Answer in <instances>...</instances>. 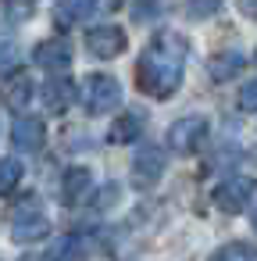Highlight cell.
I'll list each match as a JSON object with an SVG mask.
<instances>
[{"label":"cell","instance_id":"1","mask_svg":"<svg viewBox=\"0 0 257 261\" xmlns=\"http://www.w3.org/2000/svg\"><path fill=\"white\" fill-rule=\"evenodd\" d=\"M182 72H186V40L175 33H161L143 50L139 68H136V83L154 100H164L182 86Z\"/></svg>","mask_w":257,"mask_h":261},{"label":"cell","instance_id":"13","mask_svg":"<svg viewBox=\"0 0 257 261\" xmlns=\"http://www.w3.org/2000/svg\"><path fill=\"white\" fill-rule=\"evenodd\" d=\"M40 97H43V104H47L50 115H61V111L72 108V100H75V86H72L68 79H47V86H43Z\"/></svg>","mask_w":257,"mask_h":261},{"label":"cell","instance_id":"20","mask_svg":"<svg viewBox=\"0 0 257 261\" xmlns=\"http://www.w3.org/2000/svg\"><path fill=\"white\" fill-rule=\"evenodd\" d=\"M218 8H221V0H186V18L204 22V18L218 15Z\"/></svg>","mask_w":257,"mask_h":261},{"label":"cell","instance_id":"23","mask_svg":"<svg viewBox=\"0 0 257 261\" xmlns=\"http://www.w3.org/2000/svg\"><path fill=\"white\" fill-rule=\"evenodd\" d=\"M236 4H239V11H243L250 22H257V0H236Z\"/></svg>","mask_w":257,"mask_h":261},{"label":"cell","instance_id":"22","mask_svg":"<svg viewBox=\"0 0 257 261\" xmlns=\"http://www.w3.org/2000/svg\"><path fill=\"white\" fill-rule=\"evenodd\" d=\"M239 108H243V111H257V79H250V83L239 90Z\"/></svg>","mask_w":257,"mask_h":261},{"label":"cell","instance_id":"5","mask_svg":"<svg viewBox=\"0 0 257 261\" xmlns=\"http://www.w3.org/2000/svg\"><path fill=\"white\" fill-rule=\"evenodd\" d=\"M11 236H15L18 243H36V240L50 236V218L40 211L36 200H29V204H22V207L15 211V218H11Z\"/></svg>","mask_w":257,"mask_h":261},{"label":"cell","instance_id":"2","mask_svg":"<svg viewBox=\"0 0 257 261\" xmlns=\"http://www.w3.org/2000/svg\"><path fill=\"white\" fill-rule=\"evenodd\" d=\"M82 104H86L90 115H107V111H115V108L122 104V86H118V79H111V75H104V72L86 75V83H82Z\"/></svg>","mask_w":257,"mask_h":261},{"label":"cell","instance_id":"14","mask_svg":"<svg viewBox=\"0 0 257 261\" xmlns=\"http://www.w3.org/2000/svg\"><path fill=\"white\" fill-rule=\"evenodd\" d=\"M243 65H246V58H243L239 50H225V54H214V58H211L207 72H211L214 83H229V79H236V75L243 72Z\"/></svg>","mask_w":257,"mask_h":261},{"label":"cell","instance_id":"8","mask_svg":"<svg viewBox=\"0 0 257 261\" xmlns=\"http://www.w3.org/2000/svg\"><path fill=\"white\" fill-rule=\"evenodd\" d=\"M33 65H40L43 72H61V68H68L72 65V47L65 43V40H43L36 50H33Z\"/></svg>","mask_w":257,"mask_h":261},{"label":"cell","instance_id":"21","mask_svg":"<svg viewBox=\"0 0 257 261\" xmlns=\"http://www.w3.org/2000/svg\"><path fill=\"white\" fill-rule=\"evenodd\" d=\"M18 65H22V54H18V47L4 43V47H0V75H11V72H18Z\"/></svg>","mask_w":257,"mask_h":261},{"label":"cell","instance_id":"9","mask_svg":"<svg viewBox=\"0 0 257 261\" xmlns=\"http://www.w3.org/2000/svg\"><path fill=\"white\" fill-rule=\"evenodd\" d=\"M161 172H164V154H161L157 147H143V150H136V158H132V175H136L139 186L157 182Z\"/></svg>","mask_w":257,"mask_h":261},{"label":"cell","instance_id":"11","mask_svg":"<svg viewBox=\"0 0 257 261\" xmlns=\"http://www.w3.org/2000/svg\"><path fill=\"white\" fill-rule=\"evenodd\" d=\"M11 140H15L18 150H29V154H33V150L43 147V140H47V125H43L40 118H33V115H22V118L15 122Z\"/></svg>","mask_w":257,"mask_h":261},{"label":"cell","instance_id":"15","mask_svg":"<svg viewBox=\"0 0 257 261\" xmlns=\"http://www.w3.org/2000/svg\"><path fill=\"white\" fill-rule=\"evenodd\" d=\"M33 97H36V86H33L29 75H18V79H11V83L4 86V104H8L11 111H25Z\"/></svg>","mask_w":257,"mask_h":261},{"label":"cell","instance_id":"7","mask_svg":"<svg viewBox=\"0 0 257 261\" xmlns=\"http://www.w3.org/2000/svg\"><path fill=\"white\" fill-rule=\"evenodd\" d=\"M111 250H115V243L107 232H72L58 254L61 257H86V254H111Z\"/></svg>","mask_w":257,"mask_h":261},{"label":"cell","instance_id":"3","mask_svg":"<svg viewBox=\"0 0 257 261\" xmlns=\"http://www.w3.org/2000/svg\"><path fill=\"white\" fill-rule=\"evenodd\" d=\"M253 190H257V179H250V175H229V179H221V182L214 186L211 200H214V207H221L225 215H239V211L253 200Z\"/></svg>","mask_w":257,"mask_h":261},{"label":"cell","instance_id":"10","mask_svg":"<svg viewBox=\"0 0 257 261\" xmlns=\"http://www.w3.org/2000/svg\"><path fill=\"white\" fill-rule=\"evenodd\" d=\"M90 190H93V175L86 168H68L65 172V179H61V200H65V207H79L90 197Z\"/></svg>","mask_w":257,"mask_h":261},{"label":"cell","instance_id":"17","mask_svg":"<svg viewBox=\"0 0 257 261\" xmlns=\"http://www.w3.org/2000/svg\"><path fill=\"white\" fill-rule=\"evenodd\" d=\"M139 133H143V118L129 111V115H122V118L111 125V143H132Z\"/></svg>","mask_w":257,"mask_h":261},{"label":"cell","instance_id":"6","mask_svg":"<svg viewBox=\"0 0 257 261\" xmlns=\"http://www.w3.org/2000/svg\"><path fill=\"white\" fill-rule=\"evenodd\" d=\"M125 47H129V36H125L118 25H93V29L86 33V50L97 54V58H104V61L125 54Z\"/></svg>","mask_w":257,"mask_h":261},{"label":"cell","instance_id":"19","mask_svg":"<svg viewBox=\"0 0 257 261\" xmlns=\"http://www.w3.org/2000/svg\"><path fill=\"white\" fill-rule=\"evenodd\" d=\"M22 182V161L18 158H0V197L11 193Z\"/></svg>","mask_w":257,"mask_h":261},{"label":"cell","instance_id":"12","mask_svg":"<svg viewBox=\"0 0 257 261\" xmlns=\"http://www.w3.org/2000/svg\"><path fill=\"white\" fill-rule=\"evenodd\" d=\"M104 4H107V0H61L58 11H54V18L61 25H79V22L93 18L97 11H104Z\"/></svg>","mask_w":257,"mask_h":261},{"label":"cell","instance_id":"24","mask_svg":"<svg viewBox=\"0 0 257 261\" xmlns=\"http://www.w3.org/2000/svg\"><path fill=\"white\" fill-rule=\"evenodd\" d=\"M253 232H257V211H253Z\"/></svg>","mask_w":257,"mask_h":261},{"label":"cell","instance_id":"18","mask_svg":"<svg viewBox=\"0 0 257 261\" xmlns=\"http://www.w3.org/2000/svg\"><path fill=\"white\" fill-rule=\"evenodd\" d=\"M218 261H257V243H246V240H232L225 247L214 250Z\"/></svg>","mask_w":257,"mask_h":261},{"label":"cell","instance_id":"4","mask_svg":"<svg viewBox=\"0 0 257 261\" xmlns=\"http://www.w3.org/2000/svg\"><path fill=\"white\" fill-rule=\"evenodd\" d=\"M207 129H211V122L204 118V115H186V118H179V122H172V129H168V147H172V154H193V150H200V143L207 140Z\"/></svg>","mask_w":257,"mask_h":261},{"label":"cell","instance_id":"16","mask_svg":"<svg viewBox=\"0 0 257 261\" xmlns=\"http://www.w3.org/2000/svg\"><path fill=\"white\" fill-rule=\"evenodd\" d=\"M33 18V0H0V29H18Z\"/></svg>","mask_w":257,"mask_h":261}]
</instances>
